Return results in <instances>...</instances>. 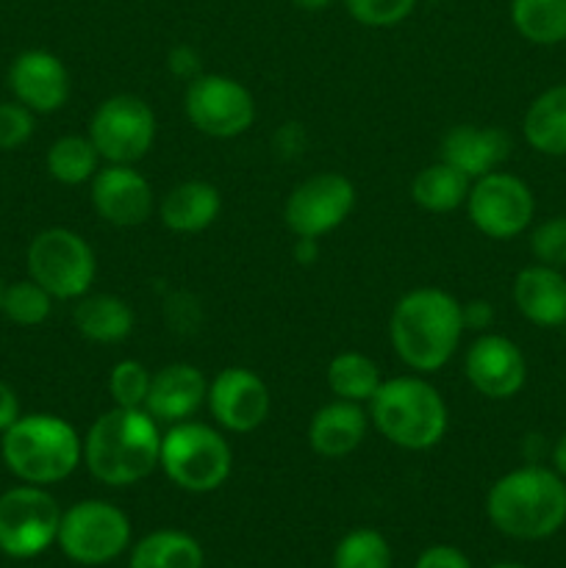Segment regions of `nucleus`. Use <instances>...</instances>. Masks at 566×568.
I'll return each instance as SVG.
<instances>
[{"label":"nucleus","mask_w":566,"mask_h":568,"mask_svg":"<svg viewBox=\"0 0 566 568\" xmlns=\"http://www.w3.org/2000/svg\"><path fill=\"white\" fill-rule=\"evenodd\" d=\"M150 372L139 361H120L111 366L109 375V394L117 408H144V399L150 392Z\"/></svg>","instance_id":"obj_32"},{"label":"nucleus","mask_w":566,"mask_h":568,"mask_svg":"<svg viewBox=\"0 0 566 568\" xmlns=\"http://www.w3.org/2000/svg\"><path fill=\"white\" fill-rule=\"evenodd\" d=\"M530 253H533V258H536V264L564 270L566 266V216H553V220H544L542 225L533 227Z\"/></svg>","instance_id":"obj_34"},{"label":"nucleus","mask_w":566,"mask_h":568,"mask_svg":"<svg viewBox=\"0 0 566 568\" xmlns=\"http://www.w3.org/2000/svg\"><path fill=\"white\" fill-rule=\"evenodd\" d=\"M514 303L538 327L566 325V277L555 266L533 264L516 275Z\"/></svg>","instance_id":"obj_21"},{"label":"nucleus","mask_w":566,"mask_h":568,"mask_svg":"<svg viewBox=\"0 0 566 568\" xmlns=\"http://www.w3.org/2000/svg\"><path fill=\"white\" fill-rule=\"evenodd\" d=\"M183 111L194 131L211 139H233L250 131L255 120V100L244 83L231 75L200 72L186 83Z\"/></svg>","instance_id":"obj_10"},{"label":"nucleus","mask_w":566,"mask_h":568,"mask_svg":"<svg viewBox=\"0 0 566 568\" xmlns=\"http://www.w3.org/2000/svg\"><path fill=\"white\" fill-rule=\"evenodd\" d=\"M494 322V308L486 300H472V303L464 305V325L475 327V331H483Z\"/></svg>","instance_id":"obj_39"},{"label":"nucleus","mask_w":566,"mask_h":568,"mask_svg":"<svg viewBox=\"0 0 566 568\" xmlns=\"http://www.w3.org/2000/svg\"><path fill=\"white\" fill-rule=\"evenodd\" d=\"M166 67L175 78H183V81H192V78L200 75V55L198 50L189 48V44H178V48L170 50L166 55Z\"/></svg>","instance_id":"obj_37"},{"label":"nucleus","mask_w":566,"mask_h":568,"mask_svg":"<svg viewBox=\"0 0 566 568\" xmlns=\"http://www.w3.org/2000/svg\"><path fill=\"white\" fill-rule=\"evenodd\" d=\"M416 568H472V564H469V558L461 552V549L438 544V547L425 549V552L420 555Z\"/></svg>","instance_id":"obj_36"},{"label":"nucleus","mask_w":566,"mask_h":568,"mask_svg":"<svg viewBox=\"0 0 566 568\" xmlns=\"http://www.w3.org/2000/svg\"><path fill=\"white\" fill-rule=\"evenodd\" d=\"M9 89L33 114H53L70 98V72L50 50H26L11 61Z\"/></svg>","instance_id":"obj_17"},{"label":"nucleus","mask_w":566,"mask_h":568,"mask_svg":"<svg viewBox=\"0 0 566 568\" xmlns=\"http://www.w3.org/2000/svg\"><path fill=\"white\" fill-rule=\"evenodd\" d=\"M78 333L94 344H120L133 333V308L114 294H83L72 311Z\"/></svg>","instance_id":"obj_23"},{"label":"nucleus","mask_w":566,"mask_h":568,"mask_svg":"<svg viewBox=\"0 0 566 568\" xmlns=\"http://www.w3.org/2000/svg\"><path fill=\"white\" fill-rule=\"evenodd\" d=\"M205 405L222 430L253 433L270 416V388L253 369L228 366L209 383Z\"/></svg>","instance_id":"obj_14"},{"label":"nucleus","mask_w":566,"mask_h":568,"mask_svg":"<svg viewBox=\"0 0 566 568\" xmlns=\"http://www.w3.org/2000/svg\"><path fill=\"white\" fill-rule=\"evenodd\" d=\"M522 133L542 155H566V83L549 87L525 111Z\"/></svg>","instance_id":"obj_24"},{"label":"nucleus","mask_w":566,"mask_h":568,"mask_svg":"<svg viewBox=\"0 0 566 568\" xmlns=\"http://www.w3.org/2000/svg\"><path fill=\"white\" fill-rule=\"evenodd\" d=\"M3 464L11 475L31 486L67 480L83 460V438L55 414L20 416L0 442Z\"/></svg>","instance_id":"obj_4"},{"label":"nucleus","mask_w":566,"mask_h":568,"mask_svg":"<svg viewBox=\"0 0 566 568\" xmlns=\"http://www.w3.org/2000/svg\"><path fill=\"white\" fill-rule=\"evenodd\" d=\"M370 422L388 444L408 453H425L444 438L449 425L447 403L422 377L383 381L370 399Z\"/></svg>","instance_id":"obj_5"},{"label":"nucleus","mask_w":566,"mask_h":568,"mask_svg":"<svg viewBox=\"0 0 566 568\" xmlns=\"http://www.w3.org/2000/svg\"><path fill=\"white\" fill-rule=\"evenodd\" d=\"M98 275L94 250L70 227H48L28 244V277L53 300H81Z\"/></svg>","instance_id":"obj_7"},{"label":"nucleus","mask_w":566,"mask_h":568,"mask_svg":"<svg viewBox=\"0 0 566 568\" xmlns=\"http://www.w3.org/2000/svg\"><path fill=\"white\" fill-rule=\"evenodd\" d=\"M488 568H527V566H519V564H497V566H488Z\"/></svg>","instance_id":"obj_43"},{"label":"nucleus","mask_w":566,"mask_h":568,"mask_svg":"<svg viewBox=\"0 0 566 568\" xmlns=\"http://www.w3.org/2000/svg\"><path fill=\"white\" fill-rule=\"evenodd\" d=\"M464 331V305L449 292L433 286L400 297L388 322L394 353L414 372H438L447 366Z\"/></svg>","instance_id":"obj_2"},{"label":"nucleus","mask_w":566,"mask_h":568,"mask_svg":"<svg viewBox=\"0 0 566 568\" xmlns=\"http://www.w3.org/2000/svg\"><path fill=\"white\" fill-rule=\"evenodd\" d=\"M466 214L483 236L508 242L527 231L536 214V200L522 178L497 170L472 181Z\"/></svg>","instance_id":"obj_12"},{"label":"nucleus","mask_w":566,"mask_h":568,"mask_svg":"<svg viewBox=\"0 0 566 568\" xmlns=\"http://www.w3.org/2000/svg\"><path fill=\"white\" fill-rule=\"evenodd\" d=\"M33 136V111L22 103H0V150H17Z\"/></svg>","instance_id":"obj_35"},{"label":"nucleus","mask_w":566,"mask_h":568,"mask_svg":"<svg viewBox=\"0 0 566 568\" xmlns=\"http://www.w3.org/2000/svg\"><path fill=\"white\" fill-rule=\"evenodd\" d=\"M220 189L209 181H183L164 194L159 216L166 231L200 233L211 227L220 216Z\"/></svg>","instance_id":"obj_22"},{"label":"nucleus","mask_w":566,"mask_h":568,"mask_svg":"<svg viewBox=\"0 0 566 568\" xmlns=\"http://www.w3.org/2000/svg\"><path fill=\"white\" fill-rule=\"evenodd\" d=\"M511 20L527 42H566V0H511Z\"/></svg>","instance_id":"obj_28"},{"label":"nucleus","mask_w":566,"mask_h":568,"mask_svg":"<svg viewBox=\"0 0 566 568\" xmlns=\"http://www.w3.org/2000/svg\"><path fill=\"white\" fill-rule=\"evenodd\" d=\"M469 186L472 181L464 172L438 159L422 172H416L414 183H411V197L420 209L431 211V214H449V211L466 205Z\"/></svg>","instance_id":"obj_25"},{"label":"nucleus","mask_w":566,"mask_h":568,"mask_svg":"<svg viewBox=\"0 0 566 568\" xmlns=\"http://www.w3.org/2000/svg\"><path fill=\"white\" fill-rule=\"evenodd\" d=\"M20 416V397H17V392L9 383L0 381V433L9 430Z\"/></svg>","instance_id":"obj_38"},{"label":"nucleus","mask_w":566,"mask_h":568,"mask_svg":"<svg viewBox=\"0 0 566 568\" xmlns=\"http://www.w3.org/2000/svg\"><path fill=\"white\" fill-rule=\"evenodd\" d=\"M131 541V521L117 505L83 499L61 514L55 544L81 566H103L120 558Z\"/></svg>","instance_id":"obj_8"},{"label":"nucleus","mask_w":566,"mask_h":568,"mask_svg":"<svg viewBox=\"0 0 566 568\" xmlns=\"http://www.w3.org/2000/svg\"><path fill=\"white\" fill-rule=\"evenodd\" d=\"M209 394V381L192 364H170L150 377V392L144 410L159 425L189 422L200 410Z\"/></svg>","instance_id":"obj_18"},{"label":"nucleus","mask_w":566,"mask_h":568,"mask_svg":"<svg viewBox=\"0 0 566 568\" xmlns=\"http://www.w3.org/2000/svg\"><path fill=\"white\" fill-rule=\"evenodd\" d=\"M0 311L20 327H39L48 322L53 311V294L44 292L37 281H17L3 288V303Z\"/></svg>","instance_id":"obj_30"},{"label":"nucleus","mask_w":566,"mask_h":568,"mask_svg":"<svg viewBox=\"0 0 566 568\" xmlns=\"http://www.w3.org/2000/svg\"><path fill=\"white\" fill-rule=\"evenodd\" d=\"M333 568H392V547L377 530L361 527L338 541Z\"/></svg>","instance_id":"obj_31"},{"label":"nucleus","mask_w":566,"mask_h":568,"mask_svg":"<svg viewBox=\"0 0 566 568\" xmlns=\"http://www.w3.org/2000/svg\"><path fill=\"white\" fill-rule=\"evenodd\" d=\"M161 458L159 422L144 408H111L83 438V464L103 486L125 488L150 477Z\"/></svg>","instance_id":"obj_1"},{"label":"nucleus","mask_w":566,"mask_h":568,"mask_svg":"<svg viewBox=\"0 0 566 568\" xmlns=\"http://www.w3.org/2000/svg\"><path fill=\"white\" fill-rule=\"evenodd\" d=\"M344 9L366 28H392L408 20L416 0H344Z\"/></svg>","instance_id":"obj_33"},{"label":"nucleus","mask_w":566,"mask_h":568,"mask_svg":"<svg viewBox=\"0 0 566 568\" xmlns=\"http://www.w3.org/2000/svg\"><path fill=\"white\" fill-rule=\"evenodd\" d=\"M466 381L486 399H511L527 381V364L522 349L511 338L483 333L472 342L464 358Z\"/></svg>","instance_id":"obj_15"},{"label":"nucleus","mask_w":566,"mask_h":568,"mask_svg":"<svg viewBox=\"0 0 566 568\" xmlns=\"http://www.w3.org/2000/svg\"><path fill=\"white\" fill-rule=\"evenodd\" d=\"M131 568H203V547L183 530H155L133 547Z\"/></svg>","instance_id":"obj_26"},{"label":"nucleus","mask_w":566,"mask_h":568,"mask_svg":"<svg viewBox=\"0 0 566 568\" xmlns=\"http://www.w3.org/2000/svg\"><path fill=\"white\" fill-rule=\"evenodd\" d=\"M100 153L89 136H61L48 150V172L53 181L64 186H81L89 183L100 170Z\"/></svg>","instance_id":"obj_29"},{"label":"nucleus","mask_w":566,"mask_h":568,"mask_svg":"<svg viewBox=\"0 0 566 568\" xmlns=\"http://www.w3.org/2000/svg\"><path fill=\"white\" fill-rule=\"evenodd\" d=\"M381 369L375 361L364 353H338L336 358L327 364V386H331L333 397L347 399V403H370L375 392L381 388Z\"/></svg>","instance_id":"obj_27"},{"label":"nucleus","mask_w":566,"mask_h":568,"mask_svg":"<svg viewBox=\"0 0 566 568\" xmlns=\"http://www.w3.org/2000/svg\"><path fill=\"white\" fill-rule=\"evenodd\" d=\"M159 466L183 491L209 494L231 477L233 453L220 430L189 419L161 433Z\"/></svg>","instance_id":"obj_6"},{"label":"nucleus","mask_w":566,"mask_h":568,"mask_svg":"<svg viewBox=\"0 0 566 568\" xmlns=\"http://www.w3.org/2000/svg\"><path fill=\"white\" fill-rule=\"evenodd\" d=\"M89 139L109 164H137L153 150L155 114L137 94H114L94 109Z\"/></svg>","instance_id":"obj_11"},{"label":"nucleus","mask_w":566,"mask_h":568,"mask_svg":"<svg viewBox=\"0 0 566 568\" xmlns=\"http://www.w3.org/2000/svg\"><path fill=\"white\" fill-rule=\"evenodd\" d=\"M61 508L42 486H17L0 497V552L28 560L59 538Z\"/></svg>","instance_id":"obj_9"},{"label":"nucleus","mask_w":566,"mask_h":568,"mask_svg":"<svg viewBox=\"0 0 566 568\" xmlns=\"http://www.w3.org/2000/svg\"><path fill=\"white\" fill-rule=\"evenodd\" d=\"M92 205L103 222L114 227L144 225L153 214V186L131 164L100 166L92 178Z\"/></svg>","instance_id":"obj_16"},{"label":"nucleus","mask_w":566,"mask_h":568,"mask_svg":"<svg viewBox=\"0 0 566 568\" xmlns=\"http://www.w3.org/2000/svg\"><path fill=\"white\" fill-rule=\"evenodd\" d=\"M486 514L503 536L542 541L566 521V483L555 469L522 466L492 486Z\"/></svg>","instance_id":"obj_3"},{"label":"nucleus","mask_w":566,"mask_h":568,"mask_svg":"<svg viewBox=\"0 0 566 568\" xmlns=\"http://www.w3.org/2000/svg\"><path fill=\"white\" fill-rule=\"evenodd\" d=\"M294 9L300 11H322L333 3V0H292Z\"/></svg>","instance_id":"obj_42"},{"label":"nucleus","mask_w":566,"mask_h":568,"mask_svg":"<svg viewBox=\"0 0 566 568\" xmlns=\"http://www.w3.org/2000/svg\"><path fill=\"white\" fill-rule=\"evenodd\" d=\"M3 288H6V286H3V283H0V303H3Z\"/></svg>","instance_id":"obj_44"},{"label":"nucleus","mask_w":566,"mask_h":568,"mask_svg":"<svg viewBox=\"0 0 566 568\" xmlns=\"http://www.w3.org/2000/svg\"><path fill=\"white\" fill-rule=\"evenodd\" d=\"M511 155V136L503 128L494 125H455L444 133L442 155L458 172H464L469 181L497 172Z\"/></svg>","instance_id":"obj_19"},{"label":"nucleus","mask_w":566,"mask_h":568,"mask_svg":"<svg viewBox=\"0 0 566 568\" xmlns=\"http://www.w3.org/2000/svg\"><path fill=\"white\" fill-rule=\"evenodd\" d=\"M355 209V186L338 172H316L292 189L283 220L297 239H320L336 231Z\"/></svg>","instance_id":"obj_13"},{"label":"nucleus","mask_w":566,"mask_h":568,"mask_svg":"<svg viewBox=\"0 0 566 568\" xmlns=\"http://www.w3.org/2000/svg\"><path fill=\"white\" fill-rule=\"evenodd\" d=\"M366 430H370V414L358 403L333 399L311 416L309 444L322 458H344L361 447Z\"/></svg>","instance_id":"obj_20"},{"label":"nucleus","mask_w":566,"mask_h":568,"mask_svg":"<svg viewBox=\"0 0 566 568\" xmlns=\"http://www.w3.org/2000/svg\"><path fill=\"white\" fill-rule=\"evenodd\" d=\"M553 469L558 471L560 477H566V433L555 442L553 447Z\"/></svg>","instance_id":"obj_41"},{"label":"nucleus","mask_w":566,"mask_h":568,"mask_svg":"<svg viewBox=\"0 0 566 568\" xmlns=\"http://www.w3.org/2000/svg\"><path fill=\"white\" fill-rule=\"evenodd\" d=\"M320 239H297V244H294V258L300 261V264H314L316 255H320Z\"/></svg>","instance_id":"obj_40"}]
</instances>
